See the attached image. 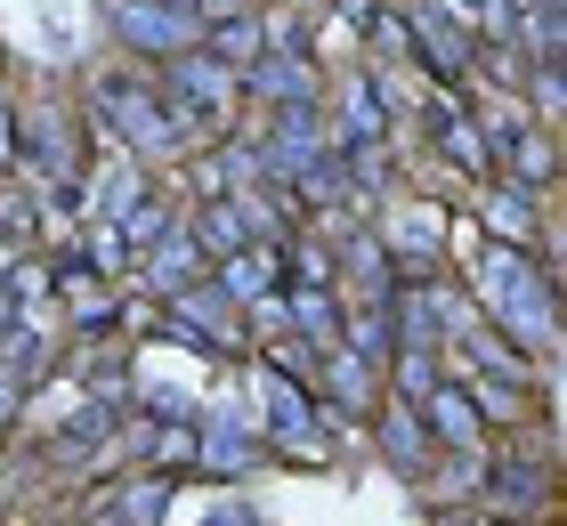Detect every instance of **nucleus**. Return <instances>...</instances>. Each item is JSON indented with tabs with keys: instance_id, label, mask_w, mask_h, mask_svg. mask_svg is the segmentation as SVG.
<instances>
[{
	"instance_id": "6e6552de",
	"label": "nucleus",
	"mask_w": 567,
	"mask_h": 526,
	"mask_svg": "<svg viewBox=\"0 0 567 526\" xmlns=\"http://www.w3.org/2000/svg\"><path fill=\"white\" fill-rule=\"evenodd\" d=\"M373 437H381V454H390V470L398 478H430V462H437V445H430V430H422V413L405 405V398H390L381 389V405H373Z\"/></svg>"
},
{
	"instance_id": "1a4fd4ad",
	"label": "nucleus",
	"mask_w": 567,
	"mask_h": 526,
	"mask_svg": "<svg viewBox=\"0 0 567 526\" xmlns=\"http://www.w3.org/2000/svg\"><path fill=\"white\" fill-rule=\"evenodd\" d=\"M414 413H422V430H430L437 454H486V445H495V437H486V421H478V405L462 398V381H437Z\"/></svg>"
},
{
	"instance_id": "39448f33",
	"label": "nucleus",
	"mask_w": 567,
	"mask_h": 526,
	"mask_svg": "<svg viewBox=\"0 0 567 526\" xmlns=\"http://www.w3.org/2000/svg\"><path fill=\"white\" fill-rule=\"evenodd\" d=\"M131 268L146 276L154 300H178V292H195V283H212V251H203V235H195L187 219H171V227L131 259Z\"/></svg>"
},
{
	"instance_id": "f3484780",
	"label": "nucleus",
	"mask_w": 567,
	"mask_h": 526,
	"mask_svg": "<svg viewBox=\"0 0 567 526\" xmlns=\"http://www.w3.org/2000/svg\"><path fill=\"white\" fill-rule=\"evenodd\" d=\"M437 526H519V518H495V510H446V503H437Z\"/></svg>"
},
{
	"instance_id": "f03ea898",
	"label": "nucleus",
	"mask_w": 567,
	"mask_h": 526,
	"mask_svg": "<svg viewBox=\"0 0 567 526\" xmlns=\"http://www.w3.org/2000/svg\"><path fill=\"white\" fill-rule=\"evenodd\" d=\"M163 97H171L178 130L203 146V138H227V122L244 114V73L219 65L203 41H187L178 58H163Z\"/></svg>"
},
{
	"instance_id": "ddd939ff",
	"label": "nucleus",
	"mask_w": 567,
	"mask_h": 526,
	"mask_svg": "<svg viewBox=\"0 0 567 526\" xmlns=\"http://www.w3.org/2000/svg\"><path fill=\"white\" fill-rule=\"evenodd\" d=\"M535 195L544 187H519V178H503V187H486V235L495 244H519V251H535Z\"/></svg>"
},
{
	"instance_id": "9d476101",
	"label": "nucleus",
	"mask_w": 567,
	"mask_h": 526,
	"mask_svg": "<svg viewBox=\"0 0 567 526\" xmlns=\"http://www.w3.org/2000/svg\"><path fill=\"white\" fill-rule=\"evenodd\" d=\"M430 146H437V154H454V171H462V178H486V171H495V154H486L478 114L462 105V90L430 97Z\"/></svg>"
},
{
	"instance_id": "20e7f679",
	"label": "nucleus",
	"mask_w": 567,
	"mask_h": 526,
	"mask_svg": "<svg viewBox=\"0 0 567 526\" xmlns=\"http://www.w3.org/2000/svg\"><path fill=\"white\" fill-rule=\"evenodd\" d=\"M405 33H414V73H430V82H471V65H478V41L462 33V24L437 9V0H414L405 9Z\"/></svg>"
},
{
	"instance_id": "4468645a",
	"label": "nucleus",
	"mask_w": 567,
	"mask_h": 526,
	"mask_svg": "<svg viewBox=\"0 0 567 526\" xmlns=\"http://www.w3.org/2000/svg\"><path fill=\"white\" fill-rule=\"evenodd\" d=\"M171 219H178V203H171V195H138V203L114 219V235H122V259H138V251H146V244H154V235H163Z\"/></svg>"
},
{
	"instance_id": "2eb2a0df",
	"label": "nucleus",
	"mask_w": 567,
	"mask_h": 526,
	"mask_svg": "<svg viewBox=\"0 0 567 526\" xmlns=\"http://www.w3.org/2000/svg\"><path fill=\"white\" fill-rule=\"evenodd\" d=\"M24 405H33V381H24V373H9V364H0V437L17 430V413H24Z\"/></svg>"
},
{
	"instance_id": "a211bd4d",
	"label": "nucleus",
	"mask_w": 567,
	"mask_h": 526,
	"mask_svg": "<svg viewBox=\"0 0 567 526\" xmlns=\"http://www.w3.org/2000/svg\"><path fill=\"white\" fill-rule=\"evenodd\" d=\"M236 9H251V0H187L195 24H219V17H236Z\"/></svg>"
},
{
	"instance_id": "7ed1b4c3",
	"label": "nucleus",
	"mask_w": 567,
	"mask_h": 526,
	"mask_svg": "<svg viewBox=\"0 0 567 526\" xmlns=\"http://www.w3.org/2000/svg\"><path fill=\"white\" fill-rule=\"evenodd\" d=\"M97 105L122 122V146L146 154V163H187L195 154V138L178 130L163 82H146V73H106V82H97Z\"/></svg>"
},
{
	"instance_id": "6ab92c4d",
	"label": "nucleus",
	"mask_w": 567,
	"mask_h": 526,
	"mask_svg": "<svg viewBox=\"0 0 567 526\" xmlns=\"http://www.w3.org/2000/svg\"><path fill=\"white\" fill-rule=\"evenodd\" d=\"M178 9H187V0H178Z\"/></svg>"
},
{
	"instance_id": "f8f14e48",
	"label": "nucleus",
	"mask_w": 567,
	"mask_h": 526,
	"mask_svg": "<svg viewBox=\"0 0 567 526\" xmlns=\"http://www.w3.org/2000/svg\"><path fill=\"white\" fill-rule=\"evenodd\" d=\"M203 49H212L219 65H236V73H251V65L268 58V17H260V9H236V17L203 24Z\"/></svg>"
},
{
	"instance_id": "9b49d317",
	"label": "nucleus",
	"mask_w": 567,
	"mask_h": 526,
	"mask_svg": "<svg viewBox=\"0 0 567 526\" xmlns=\"http://www.w3.org/2000/svg\"><path fill=\"white\" fill-rule=\"evenodd\" d=\"M106 268H82V259H65L58 268V324H82V332H114V316H122V300L97 283Z\"/></svg>"
},
{
	"instance_id": "423d86ee",
	"label": "nucleus",
	"mask_w": 567,
	"mask_h": 526,
	"mask_svg": "<svg viewBox=\"0 0 567 526\" xmlns=\"http://www.w3.org/2000/svg\"><path fill=\"white\" fill-rule=\"evenodd\" d=\"M106 24L122 49H138V58H178V49L195 41V17L178 9V0H106Z\"/></svg>"
},
{
	"instance_id": "f257e3e1",
	"label": "nucleus",
	"mask_w": 567,
	"mask_h": 526,
	"mask_svg": "<svg viewBox=\"0 0 567 526\" xmlns=\"http://www.w3.org/2000/svg\"><path fill=\"white\" fill-rule=\"evenodd\" d=\"M471 308L486 316L495 332H511L527 357H551L559 349V300H551V276H544V251H519V244H495L471 276Z\"/></svg>"
},
{
	"instance_id": "dca6fc26",
	"label": "nucleus",
	"mask_w": 567,
	"mask_h": 526,
	"mask_svg": "<svg viewBox=\"0 0 567 526\" xmlns=\"http://www.w3.org/2000/svg\"><path fill=\"white\" fill-rule=\"evenodd\" d=\"M0 171H17V105L0 97Z\"/></svg>"
},
{
	"instance_id": "0eeeda50",
	"label": "nucleus",
	"mask_w": 567,
	"mask_h": 526,
	"mask_svg": "<svg viewBox=\"0 0 567 526\" xmlns=\"http://www.w3.org/2000/svg\"><path fill=\"white\" fill-rule=\"evenodd\" d=\"M163 316H171V332L178 340H195V349H212V357H236V349H251V332L236 324V300L219 292V283H195V292H178V300H163Z\"/></svg>"
}]
</instances>
